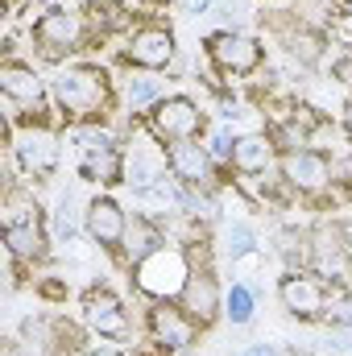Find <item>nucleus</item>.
Segmentation results:
<instances>
[{
	"instance_id": "393cba45",
	"label": "nucleus",
	"mask_w": 352,
	"mask_h": 356,
	"mask_svg": "<svg viewBox=\"0 0 352 356\" xmlns=\"http://www.w3.org/2000/svg\"><path fill=\"white\" fill-rule=\"evenodd\" d=\"M88 21L95 33H116L129 25V8L120 0H88Z\"/></svg>"
},
{
	"instance_id": "6ab92c4d",
	"label": "nucleus",
	"mask_w": 352,
	"mask_h": 356,
	"mask_svg": "<svg viewBox=\"0 0 352 356\" xmlns=\"http://www.w3.org/2000/svg\"><path fill=\"white\" fill-rule=\"evenodd\" d=\"M166 154H158V149H145V145H133L129 149V158H125V178L133 182V186H150V182H162L166 178Z\"/></svg>"
},
{
	"instance_id": "c85d7f7f",
	"label": "nucleus",
	"mask_w": 352,
	"mask_h": 356,
	"mask_svg": "<svg viewBox=\"0 0 352 356\" xmlns=\"http://www.w3.org/2000/svg\"><path fill=\"white\" fill-rule=\"evenodd\" d=\"M253 245H257V236H253V228H249V224H232V228L224 232V253H228L232 261L249 257V253H253Z\"/></svg>"
},
{
	"instance_id": "4be33fe9",
	"label": "nucleus",
	"mask_w": 352,
	"mask_h": 356,
	"mask_svg": "<svg viewBox=\"0 0 352 356\" xmlns=\"http://www.w3.org/2000/svg\"><path fill=\"white\" fill-rule=\"evenodd\" d=\"M4 245L17 261H38L46 257V236H42V224H17V228H4Z\"/></svg>"
},
{
	"instance_id": "7c9ffc66",
	"label": "nucleus",
	"mask_w": 352,
	"mask_h": 356,
	"mask_svg": "<svg viewBox=\"0 0 352 356\" xmlns=\"http://www.w3.org/2000/svg\"><path fill=\"white\" fill-rule=\"evenodd\" d=\"M332 323H336V327H344V332H352V290L344 294V298H336V302H332Z\"/></svg>"
},
{
	"instance_id": "b1692460",
	"label": "nucleus",
	"mask_w": 352,
	"mask_h": 356,
	"mask_svg": "<svg viewBox=\"0 0 352 356\" xmlns=\"http://www.w3.org/2000/svg\"><path fill=\"white\" fill-rule=\"evenodd\" d=\"M278 257L290 266V273L303 269V266H311V232L282 228V232H278Z\"/></svg>"
},
{
	"instance_id": "0eeeda50",
	"label": "nucleus",
	"mask_w": 352,
	"mask_h": 356,
	"mask_svg": "<svg viewBox=\"0 0 352 356\" xmlns=\"http://www.w3.org/2000/svg\"><path fill=\"white\" fill-rule=\"evenodd\" d=\"M311 269L323 282L352 286V257H349V249H344V241H340L336 224H319L311 232Z\"/></svg>"
},
{
	"instance_id": "423d86ee",
	"label": "nucleus",
	"mask_w": 352,
	"mask_h": 356,
	"mask_svg": "<svg viewBox=\"0 0 352 356\" xmlns=\"http://www.w3.org/2000/svg\"><path fill=\"white\" fill-rule=\"evenodd\" d=\"M207 58L224 75H253L262 67V42L249 33H237V29H220L207 38Z\"/></svg>"
},
{
	"instance_id": "6e6552de",
	"label": "nucleus",
	"mask_w": 352,
	"mask_h": 356,
	"mask_svg": "<svg viewBox=\"0 0 352 356\" xmlns=\"http://www.w3.org/2000/svg\"><path fill=\"white\" fill-rule=\"evenodd\" d=\"M278 298H282L286 315H294V319H323L328 315V286L319 277L303 273V269H294V273L282 277Z\"/></svg>"
},
{
	"instance_id": "f257e3e1",
	"label": "nucleus",
	"mask_w": 352,
	"mask_h": 356,
	"mask_svg": "<svg viewBox=\"0 0 352 356\" xmlns=\"http://www.w3.org/2000/svg\"><path fill=\"white\" fill-rule=\"evenodd\" d=\"M54 104L71 116V120H99L112 104V79L104 67L95 63H79L58 71L54 79Z\"/></svg>"
},
{
	"instance_id": "ddd939ff",
	"label": "nucleus",
	"mask_w": 352,
	"mask_h": 356,
	"mask_svg": "<svg viewBox=\"0 0 352 356\" xmlns=\"http://www.w3.org/2000/svg\"><path fill=\"white\" fill-rule=\"evenodd\" d=\"M83 323L99 340H120L129 336V315H125V302L112 294V290H91L83 298Z\"/></svg>"
},
{
	"instance_id": "f704fd0d",
	"label": "nucleus",
	"mask_w": 352,
	"mask_h": 356,
	"mask_svg": "<svg viewBox=\"0 0 352 356\" xmlns=\"http://www.w3.org/2000/svg\"><path fill=\"white\" fill-rule=\"evenodd\" d=\"M344 129H349V137H352V95L344 99Z\"/></svg>"
},
{
	"instance_id": "72a5a7b5",
	"label": "nucleus",
	"mask_w": 352,
	"mask_h": 356,
	"mask_svg": "<svg viewBox=\"0 0 352 356\" xmlns=\"http://www.w3.org/2000/svg\"><path fill=\"white\" fill-rule=\"evenodd\" d=\"M249 356H278V353H273L269 344H253V348H249Z\"/></svg>"
},
{
	"instance_id": "5701e85b",
	"label": "nucleus",
	"mask_w": 352,
	"mask_h": 356,
	"mask_svg": "<svg viewBox=\"0 0 352 356\" xmlns=\"http://www.w3.org/2000/svg\"><path fill=\"white\" fill-rule=\"evenodd\" d=\"M286 50H290L303 67H315V63L323 58V38H319L311 25H303V21H298V25H290V29H286Z\"/></svg>"
},
{
	"instance_id": "f3484780",
	"label": "nucleus",
	"mask_w": 352,
	"mask_h": 356,
	"mask_svg": "<svg viewBox=\"0 0 352 356\" xmlns=\"http://www.w3.org/2000/svg\"><path fill=\"white\" fill-rule=\"evenodd\" d=\"M273 162H278V145H273L269 133H245V137H237L232 170H241V175H265Z\"/></svg>"
},
{
	"instance_id": "a878e982",
	"label": "nucleus",
	"mask_w": 352,
	"mask_h": 356,
	"mask_svg": "<svg viewBox=\"0 0 352 356\" xmlns=\"http://www.w3.org/2000/svg\"><path fill=\"white\" fill-rule=\"evenodd\" d=\"M17 224H38V203L25 191L4 195V228H17Z\"/></svg>"
},
{
	"instance_id": "aec40b11",
	"label": "nucleus",
	"mask_w": 352,
	"mask_h": 356,
	"mask_svg": "<svg viewBox=\"0 0 352 356\" xmlns=\"http://www.w3.org/2000/svg\"><path fill=\"white\" fill-rule=\"evenodd\" d=\"M349 129H340V124H332V120H315L311 129H307V149H315V154H332V158H349Z\"/></svg>"
},
{
	"instance_id": "2eb2a0df",
	"label": "nucleus",
	"mask_w": 352,
	"mask_h": 356,
	"mask_svg": "<svg viewBox=\"0 0 352 356\" xmlns=\"http://www.w3.org/2000/svg\"><path fill=\"white\" fill-rule=\"evenodd\" d=\"M0 91L8 95V104H21V108H42V99H46V88H42V75L29 67V63H17V58H8V63H0Z\"/></svg>"
},
{
	"instance_id": "1a4fd4ad",
	"label": "nucleus",
	"mask_w": 352,
	"mask_h": 356,
	"mask_svg": "<svg viewBox=\"0 0 352 356\" xmlns=\"http://www.w3.org/2000/svg\"><path fill=\"white\" fill-rule=\"evenodd\" d=\"M178 307H182L199 327H211V323L220 319V311H224V290H220L216 273H211V269H195V273L186 277V290H182Z\"/></svg>"
},
{
	"instance_id": "a211bd4d",
	"label": "nucleus",
	"mask_w": 352,
	"mask_h": 356,
	"mask_svg": "<svg viewBox=\"0 0 352 356\" xmlns=\"http://www.w3.org/2000/svg\"><path fill=\"white\" fill-rule=\"evenodd\" d=\"M162 249V232H158V224L154 220H145V216H133L129 220V228H125V241H120V253H125V261L129 266H137V261H145L150 253H158Z\"/></svg>"
},
{
	"instance_id": "39448f33",
	"label": "nucleus",
	"mask_w": 352,
	"mask_h": 356,
	"mask_svg": "<svg viewBox=\"0 0 352 356\" xmlns=\"http://www.w3.org/2000/svg\"><path fill=\"white\" fill-rule=\"evenodd\" d=\"M150 133L158 141H195L203 133V108L186 95H166L150 108Z\"/></svg>"
},
{
	"instance_id": "c756f323",
	"label": "nucleus",
	"mask_w": 352,
	"mask_h": 356,
	"mask_svg": "<svg viewBox=\"0 0 352 356\" xmlns=\"http://www.w3.org/2000/svg\"><path fill=\"white\" fill-rule=\"evenodd\" d=\"M232 149H237V137H232L228 129H220V133L211 137V145H207V154H211L216 162H228V166H232Z\"/></svg>"
},
{
	"instance_id": "2f4dec72",
	"label": "nucleus",
	"mask_w": 352,
	"mask_h": 356,
	"mask_svg": "<svg viewBox=\"0 0 352 356\" xmlns=\"http://www.w3.org/2000/svg\"><path fill=\"white\" fill-rule=\"evenodd\" d=\"M336 79H340V83H352V54L336 63Z\"/></svg>"
},
{
	"instance_id": "c9c22d12",
	"label": "nucleus",
	"mask_w": 352,
	"mask_h": 356,
	"mask_svg": "<svg viewBox=\"0 0 352 356\" xmlns=\"http://www.w3.org/2000/svg\"><path fill=\"white\" fill-rule=\"evenodd\" d=\"M79 356H116L112 348H88V353H79Z\"/></svg>"
},
{
	"instance_id": "f8f14e48",
	"label": "nucleus",
	"mask_w": 352,
	"mask_h": 356,
	"mask_svg": "<svg viewBox=\"0 0 352 356\" xmlns=\"http://www.w3.org/2000/svg\"><path fill=\"white\" fill-rule=\"evenodd\" d=\"M195 332H199V323H195L182 307L158 302V307L150 311V336H154V344H162L166 353L191 348V344H195Z\"/></svg>"
},
{
	"instance_id": "9b49d317",
	"label": "nucleus",
	"mask_w": 352,
	"mask_h": 356,
	"mask_svg": "<svg viewBox=\"0 0 352 356\" xmlns=\"http://www.w3.org/2000/svg\"><path fill=\"white\" fill-rule=\"evenodd\" d=\"M282 178L298 195H319L332 186V162L315 149H294V154H282Z\"/></svg>"
},
{
	"instance_id": "20e7f679",
	"label": "nucleus",
	"mask_w": 352,
	"mask_h": 356,
	"mask_svg": "<svg viewBox=\"0 0 352 356\" xmlns=\"http://www.w3.org/2000/svg\"><path fill=\"white\" fill-rule=\"evenodd\" d=\"M13 154H17V166L25 170V175L33 178H46L58 170V158H63V137L50 129V124H25V129H17V137H13Z\"/></svg>"
},
{
	"instance_id": "9d476101",
	"label": "nucleus",
	"mask_w": 352,
	"mask_h": 356,
	"mask_svg": "<svg viewBox=\"0 0 352 356\" xmlns=\"http://www.w3.org/2000/svg\"><path fill=\"white\" fill-rule=\"evenodd\" d=\"M129 67H141V71H166L175 63V33L166 25H145L129 38V50H125Z\"/></svg>"
},
{
	"instance_id": "cd10ccee",
	"label": "nucleus",
	"mask_w": 352,
	"mask_h": 356,
	"mask_svg": "<svg viewBox=\"0 0 352 356\" xmlns=\"http://www.w3.org/2000/svg\"><path fill=\"white\" fill-rule=\"evenodd\" d=\"M224 315H228V319H232L237 327H245V323L253 319V290L237 282V286H232V290L224 294Z\"/></svg>"
},
{
	"instance_id": "f03ea898",
	"label": "nucleus",
	"mask_w": 352,
	"mask_h": 356,
	"mask_svg": "<svg viewBox=\"0 0 352 356\" xmlns=\"http://www.w3.org/2000/svg\"><path fill=\"white\" fill-rule=\"evenodd\" d=\"M191 273H195V266H191L186 249L162 245L158 253H150L145 261L133 266V286H137L145 298H154V302H170V298H182Z\"/></svg>"
},
{
	"instance_id": "473e14b6",
	"label": "nucleus",
	"mask_w": 352,
	"mask_h": 356,
	"mask_svg": "<svg viewBox=\"0 0 352 356\" xmlns=\"http://www.w3.org/2000/svg\"><path fill=\"white\" fill-rule=\"evenodd\" d=\"M336 228H340V241H344V249H349V257H352V220H340Z\"/></svg>"
},
{
	"instance_id": "bb28decb",
	"label": "nucleus",
	"mask_w": 352,
	"mask_h": 356,
	"mask_svg": "<svg viewBox=\"0 0 352 356\" xmlns=\"http://www.w3.org/2000/svg\"><path fill=\"white\" fill-rule=\"evenodd\" d=\"M125 99H129L133 108H154V104L166 99V95H162V83H158V79H150V75H129V79H125Z\"/></svg>"
},
{
	"instance_id": "dca6fc26",
	"label": "nucleus",
	"mask_w": 352,
	"mask_h": 356,
	"mask_svg": "<svg viewBox=\"0 0 352 356\" xmlns=\"http://www.w3.org/2000/svg\"><path fill=\"white\" fill-rule=\"evenodd\" d=\"M166 162H170V175H175L182 186H207L216 158H211L207 145H199V141H175V145L166 149Z\"/></svg>"
},
{
	"instance_id": "4468645a",
	"label": "nucleus",
	"mask_w": 352,
	"mask_h": 356,
	"mask_svg": "<svg viewBox=\"0 0 352 356\" xmlns=\"http://www.w3.org/2000/svg\"><path fill=\"white\" fill-rule=\"evenodd\" d=\"M83 228L99 249H120L125 241V228H129V216L116 199H91L88 211H83Z\"/></svg>"
},
{
	"instance_id": "7ed1b4c3",
	"label": "nucleus",
	"mask_w": 352,
	"mask_h": 356,
	"mask_svg": "<svg viewBox=\"0 0 352 356\" xmlns=\"http://www.w3.org/2000/svg\"><path fill=\"white\" fill-rule=\"evenodd\" d=\"M33 42L50 58L71 54V50H83V42H88V17L75 13V8H46L33 21Z\"/></svg>"
},
{
	"instance_id": "412c9836",
	"label": "nucleus",
	"mask_w": 352,
	"mask_h": 356,
	"mask_svg": "<svg viewBox=\"0 0 352 356\" xmlns=\"http://www.w3.org/2000/svg\"><path fill=\"white\" fill-rule=\"evenodd\" d=\"M79 170H83V178H95V182H120V178H125V158L116 154V145L83 149Z\"/></svg>"
}]
</instances>
